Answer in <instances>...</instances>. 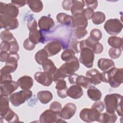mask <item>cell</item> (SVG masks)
<instances>
[{"label":"cell","instance_id":"6da1fadb","mask_svg":"<svg viewBox=\"0 0 123 123\" xmlns=\"http://www.w3.org/2000/svg\"><path fill=\"white\" fill-rule=\"evenodd\" d=\"M79 62L77 57L74 56L70 60L66 62L52 75L53 81L56 83L60 79H64L74 74L79 68Z\"/></svg>","mask_w":123,"mask_h":123},{"label":"cell","instance_id":"7a4b0ae2","mask_svg":"<svg viewBox=\"0 0 123 123\" xmlns=\"http://www.w3.org/2000/svg\"><path fill=\"white\" fill-rule=\"evenodd\" d=\"M104 106L106 112L110 113L116 111L120 116L123 115V96L117 94L113 93L107 95L104 99Z\"/></svg>","mask_w":123,"mask_h":123},{"label":"cell","instance_id":"3957f363","mask_svg":"<svg viewBox=\"0 0 123 123\" xmlns=\"http://www.w3.org/2000/svg\"><path fill=\"white\" fill-rule=\"evenodd\" d=\"M101 73L102 82L109 83L112 88L119 87L123 82V69L122 68L114 67L108 71Z\"/></svg>","mask_w":123,"mask_h":123},{"label":"cell","instance_id":"277c9868","mask_svg":"<svg viewBox=\"0 0 123 123\" xmlns=\"http://www.w3.org/2000/svg\"><path fill=\"white\" fill-rule=\"evenodd\" d=\"M32 94V92L30 90H23L12 94L9 97V100L13 106L18 107L30 98Z\"/></svg>","mask_w":123,"mask_h":123},{"label":"cell","instance_id":"5b68a950","mask_svg":"<svg viewBox=\"0 0 123 123\" xmlns=\"http://www.w3.org/2000/svg\"><path fill=\"white\" fill-rule=\"evenodd\" d=\"M123 26V24L119 19H110L105 22L104 28L109 35L116 36L121 32Z\"/></svg>","mask_w":123,"mask_h":123},{"label":"cell","instance_id":"8992f818","mask_svg":"<svg viewBox=\"0 0 123 123\" xmlns=\"http://www.w3.org/2000/svg\"><path fill=\"white\" fill-rule=\"evenodd\" d=\"M94 58V52L91 49L86 47L80 50L79 62L86 67H92Z\"/></svg>","mask_w":123,"mask_h":123},{"label":"cell","instance_id":"52a82bcc","mask_svg":"<svg viewBox=\"0 0 123 123\" xmlns=\"http://www.w3.org/2000/svg\"><path fill=\"white\" fill-rule=\"evenodd\" d=\"M39 122L42 123H52L65 122L60 117V113L51 110L45 111L39 117Z\"/></svg>","mask_w":123,"mask_h":123},{"label":"cell","instance_id":"ba28073f","mask_svg":"<svg viewBox=\"0 0 123 123\" xmlns=\"http://www.w3.org/2000/svg\"><path fill=\"white\" fill-rule=\"evenodd\" d=\"M98 111L95 109L84 108L82 109L79 113L80 118L84 122L92 123L97 121L100 114Z\"/></svg>","mask_w":123,"mask_h":123},{"label":"cell","instance_id":"9c48e42d","mask_svg":"<svg viewBox=\"0 0 123 123\" xmlns=\"http://www.w3.org/2000/svg\"><path fill=\"white\" fill-rule=\"evenodd\" d=\"M0 29L4 28L8 30H14L18 28L19 22L16 18H12L5 15L0 14Z\"/></svg>","mask_w":123,"mask_h":123},{"label":"cell","instance_id":"30bf717a","mask_svg":"<svg viewBox=\"0 0 123 123\" xmlns=\"http://www.w3.org/2000/svg\"><path fill=\"white\" fill-rule=\"evenodd\" d=\"M87 47L93 51L94 53L98 54L103 51V45L99 42H95L92 40L89 37H88L85 40H82L80 41V50Z\"/></svg>","mask_w":123,"mask_h":123},{"label":"cell","instance_id":"8fae6325","mask_svg":"<svg viewBox=\"0 0 123 123\" xmlns=\"http://www.w3.org/2000/svg\"><path fill=\"white\" fill-rule=\"evenodd\" d=\"M68 80L71 85H77L86 89L89 88L92 84L90 80L87 77L84 75H79L76 74L69 76Z\"/></svg>","mask_w":123,"mask_h":123},{"label":"cell","instance_id":"7c38bea8","mask_svg":"<svg viewBox=\"0 0 123 123\" xmlns=\"http://www.w3.org/2000/svg\"><path fill=\"white\" fill-rule=\"evenodd\" d=\"M0 14L16 18L19 14V9L12 3L7 4L0 2Z\"/></svg>","mask_w":123,"mask_h":123},{"label":"cell","instance_id":"4fadbf2b","mask_svg":"<svg viewBox=\"0 0 123 123\" xmlns=\"http://www.w3.org/2000/svg\"><path fill=\"white\" fill-rule=\"evenodd\" d=\"M34 78L37 83L45 86H50L53 81L52 75L45 72H36Z\"/></svg>","mask_w":123,"mask_h":123},{"label":"cell","instance_id":"5bb4252c","mask_svg":"<svg viewBox=\"0 0 123 123\" xmlns=\"http://www.w3.org/2000/svg\"><path fill=\"white\" fill-rule=\"evenodd\" d=\"M76 111V106L74 103H68L62 109L60 112V117L63 120H69L74 115Z\"/></svg>","mask_w":123,"mask_h":123},{"label":"cell","instance_id":"9a60e30c","mask_svg":"<svg viewBox=\"0 0 123 123\" xmlns=\"http://www.w3.org/2000/svg\"><path fill=\"white\" fill-rule=\"evenodd\" d=\"M55 23L52 18L49 16H42L38 20V25L41 31L48 32L54 25Z\"/></svg>","mask_w":123,"mask_h":123},{"label":"cell","instance_id":"2e32d148","mask_svg":"<svg viewBox=\"0 0 123 123\" xmlns=\"http://www.w3.org/2000/svg\"><path fill=\"white\" fill-rule=\"evenodd\" d=\"M19 86L17 82L12 80L0 84V94L8 96L11 95L18 88Z\"/></svg>","mask_w":123,"mask_h":123},{"label":"cell","instance_id":"e0dca14e","mask_svg":"<svg viewBox=\"0 0 123 123\" xmlns=\"http://www.w3.org/2000/svg\"><path fill=\"white\" fill-rule=\"evenodd\" d=\"M62 45L58 40H53L49 42L44 48L48 53L49 57H51L58 54L62 49Z\"/></svg>","mask_w":123,"mask_h":123},{"label":"cell","instance_id":"ac0fdd59","mask_svg":"<svg viewBox=\"0 0 123 123\" xmlns=\"http://www.w3.org/2000/svg\"><path fill=\"white\" fill-rule=\"evenodd\" d=\"M87 25V20L82 13H78L72 16V25L73 28L82 27L86 28Z\"/></svg>","mask_w":123,"mask_h":123},{"label":"cell","instance_id":"d6986e66","mask_svg":"<svg viewBox=\"0 0 123 123\" xmlns=\"http://www.w3.org/2000/svg\"><path fill=\"white\" fill-rule=\"evenodd\" d=\"M86 76L90 80L91 84L94 85H98L102 82L101 73L95 68L88 70L86 72Z\"/></svg>","mask_w":123,"mask_h":123},{"label":"cell","instance_id":"ffe728a7","mask_svg":"<svg viewBox=\"0 0 123 123\" xmlns=\"http://www.w3.org/2000/svg\"><path fill=\"white\" fill-rule=\"evenodd\" d=\"M28 38L35 45L39 43L44 44L46 41L42 32L37 29L30 31Z\"/></svg>","mask_w":123,"mask_h":123},{"label":"cell","instance_id":"44dd1931","mask_svg":"<svg viewBox=\"0 0 123 123\" xmlns=\"http://www.w3.org/2000/svg\"><path fill=\"white\" fill-rule=\"evenodd\" d=\"M19 86L23 90H29L33 85L34 81L32 77L25 75L19 78L17 81Z\"/></svg>","mask_w":123,"mask_h":123},{"label":"cell","instance_id":"7402d4cb","mask_svg":"<svg viewBox=\"0 0 123 123\" xmlns=\"http://www.w3.org/2000/svg\"><path fill=\"white\" fill-rule=\"evenodd\" d=\"M67 96L73 99L80 98L83 95V90L81 86L74 85L71 86L67 91Z\"/></svg>","mask_w":123,"mask_h":123},{"label":"cell","instance_id":"603a6c76","mask_svg":"<svg viewBox=\"0 0 123 123\" xmlns=\"http://www.w3.org/2000/svg\"><path fill=\"white\" fill-rule=\"evenodd\" d=\"M55 88L57 89L58 96L62 98L67 97V91L68 89L66 86V82L64 79H60L56 83Z\"/></svg>","mask_w":123,"mask_h":123},{"label":"cell","instance_id":"cb8c5ba5","mask_svg":"<svg viewBox=\"0 0 123 123\" xmlns=\"http://www.w3.org/2000/svg\"><path fill=\"white\" fill-rule=\"evenodd\" d=\"M9 98L6 95H0V118L3 117L9 109Z\"/></svg>","mask_w":123,"mask_h":123},{"label":"cell","instance_id":"d4e9b609","mask_svg":"<svg viewBox=\"0 0 123 123\" xmlns=\"http://www.w3.org/2000/svg\"><path fill=\"white\" fill-rule=\"evenodd\" d=\"M98 66L101 71L106 72L115 67V63L111 59L101 58L98 62Z\"/></svg>","mask_w":123,"mask_h":123},{"label":"cell","instance_id":"484cf974","mask_svg":"<svg viewBox=\"0 0 123 123\" xmlns=\"http://www.w3.org/2000/svg\"><path fill=\"white\" fill-rule=\"evenodd\" d=\"M117 119V116L115 112L110 113L106 112L103 113H100L97 121L104 123H114L116 121Z\"/></svg>","mask_w":123,"mask_h":123},{"label":"cell","instance_id":"4316f807","mask_svg":"<svg viewBox=\"0 0 123 123\" xmlns=\"http://www.w3.org/2000/svg\"><path fill=\"white\" fill-rule=\"evenodd\" d=\"M56 19L59 23L69 27H73L72 16L69 15L65 13L61 12L57 15Z\"/></svg>","mask_w":123,"mask_h":123},{"label":"cell","instance_id":"83f0119b","mask_svg":"<svg viewBox=\"0 0 123 123\" xmlns=\"http://www.w3.org/2000/svg\"><path fill=\"white\" fill-rule=\"evenodd\" d=\"M37 98L41 103L46 104L52 99L53 96L49 91L43 90L37 93Z\"/></svg>","mask_w":123,"mask_h":123},{"label":"cell","instance_id":"f1b7e54d","mask_svg":"<svg viewBox=\"0 0 123 123\" xmlns=\"http://www.w3.org/2000/svg\"><path fill=\"white\" fill-rule=\"evenodd\" d=\"M87 94L88 97L93 101H98L101 99L102 93L101 91L94 86H90L87 91Z\"/></svg>","mask_w":123,"mask_h":123},{"label":"cell","instance_id":"f546056e","mask_svg":"<svg viewBox=\"0 0 123 123\" xmlns=\"http://www.w3.org/2000/svg\"><path fill=\"white\" fill-rule=\"evenodd\" d=\"M72 1L73 5L71 9L72 14L73 15L78 13H82L85 5L84 0H72Z\"/></svg>","mask_w":123,"mask_h":123},{"label":"cell","instance_id":"4dcf8cb0","mask_svg":"<svg viewBox=\"0 0 123 123\" xmlns=\"http://www.w3.org/2000/svg\"><path fill=\"white\" fill-rule=\"evenodd\" d=\"M42 66L44 72L49 73L52 75H53L57 70L53 61L49 59L42 63Z\"/></svg>","mask_w":123,"mask_h":123},{"label":"cell","instance_id":"1f68e13d","mask_svg":"<svg viewBox=\"0 0 123 123\" xmlns=\"http://www.w3.org/2000/svg\"><path fill=\"white\" fill-rule=\"evenodd\" d=\"M108 43L112 48L123 49V41L121 37L116 36L110 37L108 40Z\"/></svg>","mask_w":123,"mask_h":123},{"label":"cell","instance_id":"d6a6232c","mask_svg":"<svg viewBox=\"0 0 123 123\" xmlns=\"http://www.w3.org/2000/svg\"><path fill=\"white\" fill-rule=\"evenodd\" d=\"M27 4L31 10L34 12H39L43 8V2L41 0H27Z\"/></svg>","mask_w":123,"mask_h":123},{"label":"cell","instance_id":"836d02e7","mask_svg":"<svg viewBox=\"0 0 123 123\" xmlns=\"http://www.w3.org/2000/svg\"><path fill=\"white\" fill-rule=\"evenodd\" d=\"M49 57L47 51L43 49L39 50L36 53L35 58L37 62L40 65H42V63L48 59Z\"/></svg>","mask_w":123,"mask_h":123},{"label":"cell","instance_id":"e575fe53","mask_svg":"<svg viewBox=\"0 0 123 123\" xmlns=\"http://www.w3.org/2000/svg\"><path fill=\"white\" fill-rule=\"evenodd\" d=\"M106 19L105 14L101 12H94L91 18L93 23L95 25H98L103 23Z\"/></svg>","mask_w":123,"mask_h":123},{"label":"cell","instance_id":"d590c367","mask_svg":"<svg viewBox=\"0 0 123 123\" xmlns=\"http://www.w3.org/2000/svg\"><path fill=\"white\" fill-rule=\"evenodd\" d=\"M9 123H16L19 122V117L12 109H10L6 115L2 118Z\"/></svg>","mask_w":123,"mask_h":123},{"label":"cell","instance_id":"8d00e7d4","mask_svg":"<svg viewBox=\"0 0 123 123\" xmlns=\"http://www.w3.org/2000/svg\"><path fill=\"white\" fill-rule=\"evenodd\" d=\"M75 56V52L71 49H68L64 50L62 55L61 59L64 62H67Z\"/></svg>","mask_w":123,"mask_h":123},{"label":"cell","instance_id":"74e56055","mask_svg":"<svg viewBox=\"0 0 123 123\" xmlns=\"http://www.w3.org/2000/svg\"><path fill=\"white\" fill-rule=\"evenodd\" d=\"M102 37V34L101 31L97 28H94L91 30L90 36L89 37L92 40L95 42H98L100 40Z\"/></svg>","mask_w":123,"mask_h":123},{"label":"cell","instance_id":"f35d334b","mask_svg":"<svg viewBox=\"0 0 123 123\" xmlns=\"http://www.w3.org/2000/svg\"><path fill=\"white\" fill-rule=\"evenodd\" d=\"M87 34V31L86 28L82 27L75 28L74 31V38L77 39H80L84 37Z\"/></svg>","mask_w":123,"mask_h":123},{"label":"cell","instance_id":"ab89813d","mask_svg":"<svg viewBox=\"0 0 123 123\" xmlns=\"http://www.w3.org/2000/svg\"><path fill=\"white\" fill-rule=\"evenodd\" d=\"M0 38L2 41L10 42L15 38V37L10 31L5 30L0 33Z\"/></svg>","mask_w":123,"mask_h":123},{"label":"cell","instance_id":"60d3db41","mask_svg":"<svg viewBox=\"0 0 123 123\" xmlns=\"http://www.w3.org/2000/svg\"><path fill=\"white\" fill-rule=\"evenodd\" d=\"M70 47L74 52L79 53L80 52V41L75 38H72L70 43Z\"/></svg>","mask_w":123,"mask_h":123},{"label":"cell","instance_id":"b9f144b4","mask_svg":"<svg viewBox=\"0 0 123 123\" xmlns=\"http://www.w3.org/2000/svg\"><path fill=\"white\" fill-rule=\"evenodd\" d=\"M122 50L120 49L111 48L109 50V55L112 59H116L119 58L122 54Z\"/></svg>","mask_w":123,"mask_h":123},{"label":"cell","instance_id":"7bdbcfd3","mask_svg":"<svg viewBox=\"0 0 123 123\" xmlns=\"http://www.w3.org/2000/svg\"><path fill=\"white\" fill-rule=\"evenodd\" d=\"M24 48L27 50H32L36 47V45L34 44L29 38L25 39L23 43Z\"/></svg>","mask_w":123,"mask_h":123},{"label":"cell","instance_id":"ee69618b","mask_svg":"<svg viewBox=\"0 0 123 123\" xmlns=\"http://www.w3.org/2000/svg\"><path fill=\"white\" fill-rule=\"evenodd\" d=\"M0 52H5L9 53L11 49L10 41L8 42L2 41L0 45Z\"/></svg>","mask_w":123,"mask_h":123},{"label":"cell","instance_id":"f6af8a7d","mask_svg":"<svg viewBox=\"0 0 123 123\" xmlns=\"http://www.w3.org/2000/svg\"><path fill=\"white\" fill-rule=\"evenodd\" d=\"M62 109V104L58 101H53L49 106V109L57 112H60L61 110Z\"/></svg>","mask_w":123,"mask_h":123},{"label":"cell","instance_id":"bcb514c9","mask_svg":"<svg viewBox=\"0 0 123 123\" xmlns=\"http://www.w3.org/2000/svg\"><path fill=\"white\" fill-rule=\"evenodd\" d=\"M91 108L95 109L96 110L98 111L99 112L101 113L102 111H103L105 109V106L103 102L99 100L96 101L92 105V106H91Z\"/></svg>","mask_w":123,"mask_h":123},{"label":"cell","instance_id":"7dc6e473","mask_svg":"<svg viewBox=\"0 0 123 123\" xmlns=\"http://www.w3.org/2000/svg\"><path fill=\"white\" fill-rule=\"evenodd\" d=\"M27 26L29 30V31L37 29V24L36 20L34 18L28 19L27 23Z\"/></svg>","mask_w":123,"mask_h":123},{"label":"cell","instance_id":"c3c4849f","mask_svg":"<svg viewBox=\"0 0 123 123\" xmlns=\"http://www.w3.org/2000/svg\"><path fill=\"white\" fill-rule=\"evenodd\" d=\"M11 49L9 53H17L19 50V47L15 38L10 41Z\"/></svg>","mask_w":123,"mask_h":123},{"label":"cell","instance_id":"681fc988","mask_svg":"<svg viewBox=\"0 0 123 123\" xmlns=\"http://www.w3.org/2000/svg\"><path fill=\"white\" fill-rule=\"evenodd\" d=\"M84 1L87 8H90L93 10L97 8L98 5V2L96 0H84Z\"/></svg>","mask_w":123,"mask_h":123},{"label":"cell","instance_id":"f907efd6","mask_svg":"<svg viewBox=\"0 0 123 123\" xmlns=\"http://www.w3.org/2000/svg\"><path fill=\"white\" fill-rule=\"evenodd\" d=\"M94 13V10L90 8H86L84 9L82 13L85 17V18L88 20L92 18L93 15Z\"/></svg>","mask_w":123,"mask_h":123},{"label":"cell","instance_id":"816d5d0a","mask_svg":"<svg viewBox=\"0 0 123 123\" xmlns=\"http://www.w3.org/2000/svg\"><path fill=\"white\" fill-rule=\"evenodd\" d=\"M73 5L72 0H64L62 1V7L65 10L69 11L71 10Z\"/></svg>","mask_w":123,"mask_h":123},{"label":"cell","instance_id":"f5cc1de1","mask_svg":"<svg viewBox=\"0 0 123 123\" xmlns=\"http://www.w3.org/2000/svg\"><path fill=\"white\" fill-rule=\"evenodd\" d=\"M12 80V77L11 74H0V83H2L5 82Z\"/></svg>","mask_w":123,"mask_h":123},{"label":"cell","instance_id":"db71d44e","mask_svg":"<svg viewBox=\"0 0 123 123\" xmlns=\"http://www.w3.org/2000/svg\"><path fill=\"white\" fill-rule=\"evenodd\" d=\"M11 3L17 8L24 6L27 3V0H12Z\"/></svg>","mask_w":123,"mask_h":123},{"label":"cell","instance_id":"11a10c76","mask_svg":"<svg viewBox=\"0 0 123 123\" xmlns=\"http://www.w3.org/2000/svg\"><path fill=\"white\" fill-rule=\"evenodd\" d=\"M9 56V53L5 52H0V61L1 62H6Z\"/></svg>","mask_w":123,"mask_h":123}]
</instances>
